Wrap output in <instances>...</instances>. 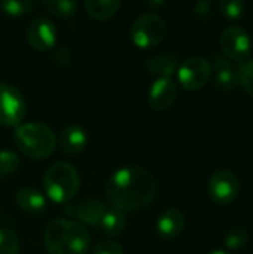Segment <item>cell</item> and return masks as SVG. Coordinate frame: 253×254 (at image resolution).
<instances>
[{"instance_id": "21", "label": "cell", "mask_w": 253, "mask_h": 254, "mask_svg": "<svg viewBox=\"0 0 253 254\" xmlns=\"http://www.w3.org/2000/svg\"><path fill=\"white\" fill-rule=\"evenodd\" d=\"M221 15L228 21H239L246 13V3L242 0H222L218 3Z\"/></svg>"}, {"instance_id": "10", "label": "cell", "mask_w": 253, "mask_h": 254, "mask_svg": "<svg viewBox=\"0 0 253 254\" xmlns=\"http://www.w3.org/2000/svg\"><path fill=\"white\" fill-rule=\"evenodd\" d=\"M25 37L33 49L40 52L49 51L54 49L57 43V27L51 19L37 16L27 25Z\"/></svg>"}, {"instance_id": "24", "label": "cell", "mask_w": 253, "mask_h": 254, "mask_svg": "<svg viewBox=\"0 0 253 254\" xmlns=\"http://www.w3.org/2000/svg\"><path fill=\"white\" fill-rule=\"evenodd\" d=\"M237 79L246 94L253 98V58H248L239 64Z\"/></svg>"}, {"instance_id": "4", "label": "cell", "mask_w": 253, "mask_h": 254, "mask_svg": "<svg viewBox=\"0 0 253 254\" xmlns=\"http://www.w3.org/2000/svg\"><path fill=\"white\" fill-rule=\"evenodd\" d=\"M81 186L78 170L69 162L52 164L43 176V188L48 198L55 204L70 202Z\"/></svg>"}, {"instance_id": "20", "label": "cell", "mask_w": 253, "mask_h": 254, "mask_svg": "<svg viewBox=\"0 0 253 254\" xmlns=\"http://www.w3.org/2000/svg\"><path fill=\"white\" fill-rule=\"evenodd\" d=\"M43 7L57 18H72L78 10V3L73 0H46Z\"/></svg>"}, {"instance_id": "12", "label": "cell", "mask_w": 253, "mask_h": 254, "mask_svg": "<svg viewBox=\"0 0 253 254\" xmlns=\"http://www.w3.org/2000/svg\"><path fill=\"white\" fill-rule=\"evenodd\" d=\"M66 211L70 216H73L76 220H79L81 223L97 228V226H100V222H101L104 213L107 211V208L103 202H100L97 199H86L79 204L69 205L66 208Z\"/></svg>"}, {"instance_id": "16", "label": "cell", "mask_w": 253, "mask_h": 254, "mask_svg": "<svg viewBox=\"0 0 253 254\" xmlns=\"http://www.w3.org/2000/svg\"><path fill=\"white\" fill-rule=\"evenodd\" d=\"M146 68L157 79L171 77V74L179 68V57L171 51L154 55L146 61Z\"/></svg>"}, {"instance_id": "7", "label": "cell", "mask_w": 253, "mask_h": 254, "mask_svg": "<svg viewBox=\"0 0 253 254\" xmlns=\"http://www.w3.org/2000/svg\"><path fill=\"white\" fill-rule=\"evenodd\" d=\"M25 113L27 104L22 92L10 83H0V125L18 127Z\"/></svg>"}, {"instance_id": "22", "label": "cell", "mask_w": 253, "mask_h": 254, "mask_svg": "<svg viewBox=\"0 0 253 254\" xmlns=\"http://www.w3.org/2000/svg\"><path fill=\"white\" fill-rule=\"evenodd\" d=\"M36 6L31 0H4L0 1V9L9 16H22L33 10Z\"/></svg>"}, {"instance_id": "25", "label": "cell", "mask_w": 253, "mask_h": 254, "mask_svg": "<svg viewBox=\"0 0 253 254\" xmlns=\"http://www.w3.org/2000/svg\"><path fill=\"white\" fill-rule=\"evenodd\" d=\"M21 165L16 153L12 150H0V180L13 174Z\"/></svg>"}, {"instance_id": "2", "label": "cell", "mask_w": 253, "mask_h": 254, "mask_svg": "<svg viewBox=\"0 0 253 254\" xmlns=\"http://www.w3.org/2000/svg\"><path fill=\"white\" fill-rule=\"evenodd\" d=\"M43 241L49 254H86L91 243L86 229L67 219L49 222L43 234Z\"/></svg>"}, {"instance_id": "26", "label": "cell", "mask_w": 253, "mask_h": 254, "mask_svg": "<svg viewBox=\"0 0 253 254\" xmlns=\"http://www.w3.org/2000/svg\"><path fill=\"white\" fill-rule=\"evenodd\" d=\"M19 253V240L18 235L6 228L0 229V254Z\"/></svg>"}, {"instance_id": "6", "label": "cell", "mask_w": 253, "mask_h": 254, "mask_svg": "<svg viewBox=\"0 0 253 254\" xmlns=\"http://www.w3.org/2000/svg\"><path fill=\"white\" fill-rule=\"evenodd\" d=\"M212 64L203 55L186 58L177 68V80L186 91L203 89L212 77Z\"/></svg>"}, {"instance_id": "30", "label": "cell", "mask_w": 253, "mask_h": 254, "mask_svg": "<svg viewBox=\"0 0 253 254\" xmlns=\"http://www.w3.org/2000/svg\"><path fill=\"white\" fill-rule=\"evenodd\" d=\"M209 254H230L228 252H225V250H221V249H216V250H213V252H210Z\"/></svg>"}, {"instance_id": "14", "label": "cell", "mask_w": 253, "mask_h": 254, "mask_svg": "<svg viewBox=\"0 0 253 254\" xmlns=\"http://www.w3.org/2000/svg\"><path fill=\"white\" fill-rule=\"evenodd\" d=\"M212 71H215V77H213L215 83L213 85H215V88L218 91L231 92L239 85L237 70L233 67L230 60H227L225 57H222V55H215L213 57Z\"/></svg>"}, {"instance_id": "11", "label": "cell", "mask_w": 253, "mask_h": 254, "mask_svg": "<svg viewBox=\"0 0 253 254\" xmlns=\"http://www.w3.org/2000/svg\"><path fill=\"white\" fill-rule=\"evenodd\" d=\"M177 94H179L177 83L171 77H163V79H157L152 83L149 89L148 101L152 110L166 112L174 104V101L177 100Z\"/></svg>"}, {"instance_id": "8", "label": "cell", "mask_w": 253, "mask_h": 254, "mask_svg": "<svg viewBox=\"0 0 253 254\" xmlns=\"http://www.w3.org/2000/svg\"><path fill=\"white\" fill-rule=\"evenodd\" d=\"M219 43L225 58L239 63L248 60L252 51L249 33L240 25H228L221 33Z\"/></svg>"}, {"instance_id": "9", "label": "cell", "mask_w": 253, "mask_h": 254, "mask_svg": "<svg viewBox=\"0 0 253 254\" xmlns=\"http://www.w3.org/2000/svg\"><path fill=\"white\" fill-rule=\"evenodd\" d=\"M240 192V182L237 176L228 170L213 173L207 183V193L215 204L227 205L236 201Z\"/></svg>"}, {"instance_id": "17", "label": "cell", "mask_w": 253, "mask_h": 254, "mask_svg": "<svg viewBox=\"0 0 253 254\" xmlns=\"http://www.w3.org/2000/svg\"><path fill=\"white\" fill-rule=\"evenodd\" d=\"M16 204L22 211L33 216H39L45 211L46 199L37 189L22 188L16 192Z\"/></svg>"}, {"instance_id": "23", "label": "cell", "mask_w": 253, "mask_h": 254, "mask_svg": "<svg viewBox=\"0 0 253 254\" xmlns=\"http://www.w3.org/2000/svg\"><path fill=\"white\" fill-rule=\"evenodd\" d=\"M249 241V234L245 228L242 226H234L231 228L224 238V244L230 250H240L243 249Z\"/></svg>"}, {"instance_id": "18", "label": "cell", "mask_w": 253, "mask_h": 254, "mask_svg": "<svg viewBox=\"0 0 253 254\" xmlns=\"http://www.w3.org/2000/svg\"><path fill=\"white\" fill-rule=\"evenodd\" d=\"M84 7L86 13L97 19V21H106L112 18L121 7V1L118 0H86L84 3Z\"/></svg>"}, {"instance_id": "15", "label": "cell", "mask_w": 253, "mask_h": 254, "mask_svg": "<svg viewBox=\"0 0 253 254\" xmlns=\"http://www.w3.org/2000/svg\"><path fill=\"white\" fill-rule=\"evenodd\" d=\"M185 214L177 208H169L163 211L157 220V231L161 238L164 240H174L177 238L185 229Z\"/></svg>"}, {"instance_id": "3", "label": "cell", "mask_w": 253, "mask_h": 254, "mask_svg": "<svg viewBox=\"0 0 253 254\" xmlns=\"http://www.w3.org/2000/svg\"><path fill=\"white\" fill-rule=\"evenodd\" d=\"M13 140L19 152L30 159H46L52 155L57 146L54 131L40 122L18 125L13 132Z\"/></svg>"}, {"instance_id": "28", "label": "cell", "mask_w": 253, "mask_h": 254, "mask_svg": "<svg viewBox=\"0 0 253 254\" xmlns=\"http://www.w3.org/2000/svg\"><path fill=\"white\" fill-rule=\"evenodd\" d=\"M94 254H124V249L116 241L103 240L94 247Z\"/></svg>"}, {"instance_id": "13", "label": "cell", "mask_w": 253, "mask_h": 254, "mask_svg": "<svg viewBox=\"0 0 253 254\" xmlns=\"http://www.w3.org/2000/svg\"><path fill=\"white\" fill-rule=\"evenodd\" d=\"M86 141H88V137L82 127L69 125L60 132L57 144L60 146L61 152L66 153L67 156H78L85 150Z\"/></svg>"}, {"instance_id": "31", "label": "cell", "mask_w": 253, "mask_h": 254, "mask_svg": "<svg viewBox=\"0 0 253 254\" xmlns=\"http://www.w3.org/2000/svg\"><path fill=\"white\" fill-rule=\"evenodd\" d=\"M164 1H152V3H148V6H163Z\"/></svg>"}, {"instance_id": "1", "label": "cell", "mask_w": 253, "mask_h": 254, "mask_svg": "<svg viewBox=\"0 0 253 254\" xmlns=\"http://www.w3.org/2000/svg\"><path fill=\"white\" fill-rule=\"evenodd\" d=\"M157 193L152 173L140 165L125 167L112 174L106 185V198L113 210L140 211L149 207Z\"/></svg>"}, {"instance_id": "5", "label": "cell", "mask_w": 253, "mask_h": 254, "mask_svg": "<svg viewBox=\"0 0 253 254\" xmlns=\"http://www.w3.org/2000/svg\"><path fill=\"white\" fill-rule=\"evenodd\" d=\"M167 34V24L163 16L155 12H146L139 15L131 27L130 37L133 43L140 49H151L160 45Z\"/></svg>"}, {"instance_id": "19", "label": "cell", "mask_w": 253, "mask_h": 254, "mask_svg": "<svg viewBox=\"0 0 253 254\" xmlns=\"http://www.w3.org/2000/svg\"><path fill=\"white\" fill-rule=\"evenodd\" d=\"M125 226H127V219L121 211L107 210L104 213L98 228L110 237H118L125 231Z\"/></svg>"}, {"instance_id": "29", "label": "cell", "mask_w": 253, "mask_h": 254, "mask_svg": "<svg viewBox=\"0 0 253 254\" xmlns=\"http://www.w3.org/2000/svg\"><path fill=\"white\" fill-rule=\"evenodd\" d=\"M52 61L61 67L70 64L72 61V52L67 46H57L55 49H52Z\"/></svg>"}, {"instance_id": "27", "label": "cell", "mask_w": 253, "mask_h": 254, "mask_svg": "<svg viewBox=\"0 0 253 254\" xmlns=\"http://www.w3.org/2000/svg\"><path fill=\"white\" fill-rule=\"evenodd\" d=\"M192 12H194V15H195L197 19L206 22V21H209V19L212 18V15H213V4H212V1H209V0H200V1H197V3L194 4Z\"/></svg>"}]
</instances>
